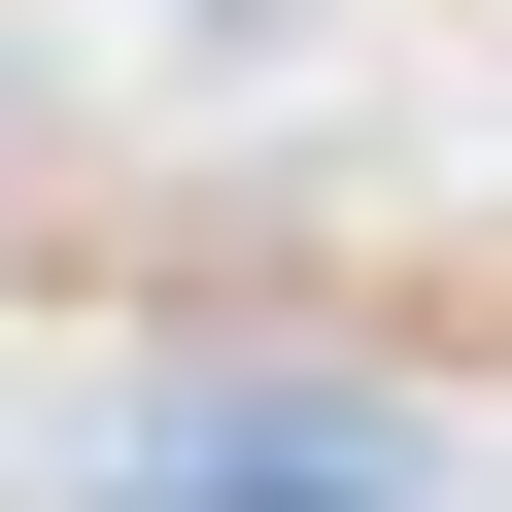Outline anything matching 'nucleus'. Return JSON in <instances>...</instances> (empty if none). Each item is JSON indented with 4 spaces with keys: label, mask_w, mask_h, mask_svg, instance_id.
Returning a JSON list of instances; mask_svg holds the SVG:
<instances>
[{
    "label": "nucleus",
    "mask_w": 512,
    "mask_h": 512,
    "mask_svg": "<svg viewBox=\"0 0 512 512\" xmlns=\"http://www.w3.org/2000/svg\"><path fill=\"white\" fill-rule=\"evenodd\" d=\"M137 512H410V410L376 376H171L137 410Z\"/></svg>",
    "instance_id": "f257e3e1"
}]
</instances>
